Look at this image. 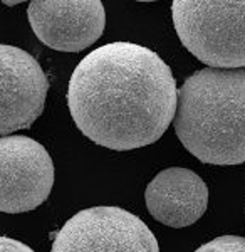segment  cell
Masks as SVG:
<instances>
[{
  "instance_id": "obj_9",
  "label": "cell",
  "mask_w": 245,
  "mask_h": 252,
  "mask_svg": "<svg viewBox=\"0 0 245 252\" xmlns=\"http://www.w3.org/2000/svg\"><path fill=\"white\" fill-rule=\"evenodd\" d=\"M195 252H245V237L240 235H222L203 244Z\"/></svg>"
},
{
  "instance_id": "obj_5",
  "label": "cell",
  "mask_w": 245,
  "mask_h": 252,
  "mask_svg": "<svg viewBox=\"0 0 245 252\" xmlns=\"http://www.w3.org/2000/svg\"><path fill=\"white\" fill-rule=\"evenodd\" d=\"M54 163L39 141L29 136L0 138V212L22 214L47 200Z\"/></svg>"
},
{
  "instance_id": "obj_10",
  "label": "cell",
  "mask_w": 245,
  "mask_h": 252,
  "mask_svg": "<svg viewBox=\"0 0 245 252\" xmlns=\"http://www.w3.org/2000/svg\"><path fill=\"white\" fill-rule=\"evenodd\" d=\"M0 252H34L24 242L15 241V239L0 235Z\"/></svg>"
},
{
  "instance_id": "obj_4",
  "label": "cell",
  "mask_w": 245,
  "mask_h": 252,
  "mask_svg": "<svg viewBox=\"0 0 245 252\" xmlns=\"http://www.w3.org/2000/svg\"><path fill=\"white\" fill-rule=\"evenodd\" d=\"M51 252H160L145 222L121 207H91L54 235Z\"/></svg>"
},
{
  "instance_id": "obj_6",
  "label": "cell",
  "mask_w": 245,
  "mask_h": 252,
  "mask_svg": "<svg viewBox=\"0 0 245 252\" xmlns=\"http://www.w3.org/2000/svg\"><path fill=\"white\" fill-rule=\"evenodd\" d=\"M49 79L22 49L0 44V135L31 128L42 115Z\"/></svg>"
},
{
  "instance_id": "obj_7",
  "label": "cell",
  "mask_w": 245,
  "mask_h": 252,
  "mask_svg": "<svg viewBox=\"0 0 245 252\" xmlns=\"http://www.w3.org/2000/svg\"><path fill=\"white\" fill-rule=\"evenodd\" d=\"M27 17L37 39L62 52H79L103 35L106 12L99 0H34Z\"/></svg>"
},
{
  "instance_id": "obj_3",
  "label": "cell",
  "mask_w": 245,
  "mask_h": 252,
  "mask_svg": "<svg viewBox=\"0 0 245 252\" xmlns=\"http://www.w3.org/2000/svg\"><path fill=\"white\" fill-rule=\"evenodd\" d=\"M182 44L214 69L245 67V0H175Z\"/></svg>"
},
{
  "instance_id": "obj_11",
  "label": "cell",
  "mask_w": 245,
  "mask_h": 252,
  "mask_svg": "<svg viewBox=\"0 0 245 252\" xmlns=\"http://www.w3.org/2000/svg\"><path fill=\"white\" fill-rule=\"evenodd\" d=\"M5 3H7V5H19L20 2H5Z\"/></svg>"
},
{
  "instance_id": "obj_1",
  "label": "cell",
  "mask_w": 245,
  "mask_h": 252,
  "mask_svg": "<svg viewBox=\"0 0 245 252\" xmlns=\"http://www.w3.org/2000/svg\"><path fill=\"white\" fill-rule=\"evenodd\" d=\"M67 106L96 145L128 152L158 141L175 120L177 83L156 52L133 42L96 47L69 79Z\"/></svg>"
},
{
  "instance_id": "obj_8",
  "label": "cell",
  "mask_w": 245,
  "mask_h": 252,
  "mask_svg": "<svg viewBox=\"0 0 245 252\" xmlns=\"http://www.w3.org/2000/svg\"><path fill=\"white\" fill-rule=\"evenodd\" d=\"M145 202L153 219L168 227L182 229L195 223L205 214L208 187L191 170L171 166L150 182Z\"/></svg>"
},
{
  "instance_id": "obj_2",
  "label": "cell",
  "mask_w": 245,
  "mask_h": 252,
  "mask_svg": "<svg viewBox=\"0 0 245 252\" xmlns=\"http://www.w3.org/2000/svg\"><path fill=\"white\" fill-rule=\"evenodd\" d=\"M173 125L182 145L203 163H244L245 69L205 67L185 79Z\"/></svg>"
}]
</instances>
